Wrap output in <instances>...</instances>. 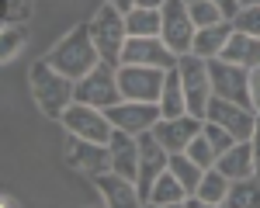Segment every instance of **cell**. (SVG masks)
Here are the masks:
<instances>
[{"label": "cell", "instance_id": "6da1fadb", "mask_svg": "<svg viewBox=\"0 0 260 208\" xmlns=\"http://www.w3.org/2000/svg\"><path fill=\"white\" fill-rule=\"evenodd\" d=\"M28 87H31V97L42 108L45 118L59 122L62 111L77 101V80H70L66 73H59L49 59L31 62V73H28Z\"/></svg>", "mask_w": 260, "mask_h": 208}, {"label": "cell", "instance_id": "7a4b0ae2", "mask_svg": "<svg viewBox=\"0 0 260 208\" xmlns=\"http://www.w3.org/2000/svg\"><path fill=\"white\" fill-rule=\"evenodd\" d=\"M45 59L52 62L59 73H66L70 80H83L101 62V52L94 45V35H90V24H77L70 35H62Z\"/></svg>", "mask_w": 260, "mask_h": 208}, {"label": "cell", "instance_id": "3957f363", "mask_svg": "<svg viewBox=\"0 0 260 208\" xmlns=\"http://www.w3.org/2000/svg\"><path fill=\"white\" fill-rule=\"evenodd\" d=\"M90 35H94L101 59L111 66H121V49L128 42V28H125V14L115 4L104 0V7H98V14L90 18Z\"/></svg>", "mask_w": 260, "mask_h": 208}, {"label": "cell", "instance_id": "277c9868", "mask_svg": "<svg viewBox=\"0 0 260 208\" xmlns=\"http://www.w3.org/2000/svg\"><path fill=\"white\" fill-rule=\"evenodd\" d=\"M180 80H184V101H187V115L205 118L208 101H212V77H208V59H201L194 52H184L177 62Z\"/></svg>", "mask_w": 260, "mask_h": 208}, {"label": "cell", "instance_id": "5b68a950", "mask_svg": "<svg viewBox=\"0 0 260 208\" xmlns=\"http://www.w3.org/2000/svg\"><path fill=\"white\" fill-rule=\"evenodd\" d=\"M59 122L70 135H80V139H90V143H111V135H115V125L108 118V111H101L94 104H83V101L70 104Z\"/></svg>", "mask_w": 260, "mask_h": 208}, {"label": "cell", "instance_id": "8992f818", "mask_svg": "<svg viewBox=\"0 0 260 208\" xmlns=\"http://www.w3.org/2000/svg\"><path fill=\"white\" fill-rule=\"evenodd\" d=\"M77 101L83 104H94L101 111L115 108L121 101V87H118V66L101 59L83 80H77Z\"/></svg>", "mask_w": 260, "mask_h": 208}, {"label": "cell", "instance_id": "52a82bcc", "mask_svg": "<svg viewBox=\"0 0 260 208\" xmlns=\"http://www.w3.org/2000/svg\"><path fill=\"white\" fill-rule=\"evenodd\" d=\"M208 77H212V94L215 97H225V101L253 108V97H250V70L246 66H236V62L215 56V59H208Z\"/></svg>", "mask_w": 260, "mask_h": 208}, {"label": "cell", "instance_id": "ba28073f", "mask_svg": "<svg viewBox=\"0 0 260 208\" xmlns=\"http://www.w3.org/2000/svg\"><path fill=\"white\" fill-rule=\"evenodd\" d=\"M163 80H167V70H160V66H136V62H121L118 66L121 97H128V101H156L160 104Z\"/></svg>", "mask_w": 260, "mask_h": 208}, {"label": "cell", "instance_id": "9c48e42d", "mask_svg": "<svg viewBox=\"0 0 260 208\" xmlns=\"http://www.w3.org/2000/svg\"><path fill=\"white\" fill-rule=\"evenodd\" d=\"M163 14V28H160V39L177 52H191V45H194V35H198V28H194V21H191V11H187V0H167L160 7Z\"/></svg>", "mask_w": 260, "mask_h": 208}, {"label": "cell", "instance_id": "30bf717a", "mask_svg": "<svg viewBox=\"0 0 260 208\" xmlns=\"http://www.w3.org/2000/svg\"><path fill=\"white\" fill-rule=\"evenodd\" d=\"M121 62H136V66H160V70H174L180 56L160 39V35H128L125 49H121Z\"/></svg>", "mask_w": 260, "mask_h": 208}, {"label": "cell", "instance_id": "8fae6325", "mask_svg": "<svg viewBox=\"0 0 260 208\" xmlns=\"http://www.w3.org/2000/svg\"><path fill=\"white\" fill-rule=\"evenodd\" d=\"M62 160H66L70 170L98 177L104 170H111V149H108V143H90V139H80V135H70L66 149H62Z\"/></svg>", "mask_w": 260, "mask_h": 208}, {"label": "cell", "instance_id": "7c38bea8", "mask_svg": "<svg viewBox=\"0 0 260 208\" xmlns=\"http://www.w3.org/2000/svg\"><path fill=\"white\" fill-rule=\"evenodd\" d=\"M167 166H170V153H167V146L153 135V128L142 132V135H139V177H136V187H139L142 205H146V198H149V191H153V181L160 177Z\"/></svg>", "mask_w": 260, "mask_h": 208}, {"label": "cell", "instance_id": "4fadbf2b", "mask_svg": "<svg viewBox=\"0 0 260 208\" xmlns=\"http://www.w3.org/2000/svg\"><path fill=\"white\" fill-rule=\"evenodd\" d=\"M108 118H111V125L121 128V132L142 135V132H149V128L163 118V111H160L156 101H128V97H121L115 108H108Z\"/></svg>", "mask_w": 260, "mask_h": 208}, {"label": "cell", "instance_id": "5bb4252c", "mask_svg": "<svg viewBox=\"0 0 260 208\" xmlns=\"http://www.w3.org/2000/svg\"><path fill=\"white\" fill-rule=\"evenodd\" d=\"M205 118H212V122H219L222 128H229L236 139H250V135H253V125H257V111L246 108V104L225 101V97H215V94H212Z\"/></svg>", "mask_w": 260, "mask_h": 208}, {"label": "cell", "instance_id": "9a60e30c", "mask_svg": "<svg viewBox=\"0 0 260 208\" xmlns=\"http://www.w3.org/2000/svg\"><path fill=\"white\" fill-rule=\"evenodd\" d=\"M205 118H194V115H177V118H160L153 125V135L167 146V153H184L187 143L201 132Z\"/></svg>", "mask_w": 260, "mask_h": 208}, {"label": "cell", "instance_id": "2e32d148", "mask_svg": "<svg viewBox=\"0 0 260 208\" xmlns=\"http://www.w3.org/2000/svg\"><path fill=\"white\" fill-rule=\"evenodd\" d=\"M94 184H98L104 205H111V208L142 205L136 181H132V177H125V174H118V170H104V174H98V177H94Z\"/></svg>", "mask_w": 260, "mask_h": 208}, {"label": "cell", "instance_id": "e0dca14e", "mask_svg": "<svg viewBox=\"0 0 260 208\" xmlns=\"http://www.w3.org/2000/svg\"><path fill=\"white\" fill-rule=\"evenodd\" d=\"M111 170H118L125 177H139V135H132V132H121L115 128V135H111Z\"/></svg>", "mask_w": 260, "mask_h": 208}, {"label": "cell", "instance_id": "ac0fdd59", "mask_svg": "<svg viewBox=\"0 0 260 208\" xmlns=\"http://www.w3.org/2000/svg\"><path fill=\"white\" fill-rule=\"evenodd\" d=\"M222 174L229 177V181H243V177H253L257 174V163H253V143L250 139H240V143H233L225 153H222L219 160H215Z\"/></svg>", "mask_w": 260, "mask_h": 208}, {"label": "cell", "instance_id": "d6986e66", "mask_svg": "<svg viewBox=\"0 0 260 208\" xmlns=\"http://www.w3.org/2000/svg\"><path fill=\"white\" fill-rule=\"evenodd\" d=\"M233 31H236V28H233V21H229V18L215 21V24H208V28H198L191 52L201 56V59H215V56H222V49H225V42H229Z\"/></svg>", "mask_w": 260, "mask_h": 208}, {"label": "cell", "instance_id": "ffe728a7", "mask_svg": "<svg viewBox=\"0 0 260 208\" xmlns=\"http://www.w3.org/2000/svg\"><path fill=\"white\" fill-rule=\"evenodd\" d=\"M222 59L246 66V70H257L260 66V35H246V31H233L225 49H222Z\"/></svg>", "mask_w": 260, "mask_h": 208}, {"label": "cell", "instance_id": "44dd1931", "mask_svg": "<svg viewBox=\"0 0 260 208\" xmlns=\"http://www.w3.org/2000/svg\"><path fill=\"white\" fill-rule=\"evenodd\" d=\"M184 198H187V191L184 184L177 181V174L167 166L160 177L153 181V191H149V198H146V205H160V208H170V205H184Z\"/></svg>", "mask_w": 260, "mask_h": 208}, {"label": "cell", "instance_id": "7402d4cb", "mask_svg": "<svg viewBox=\"0 0 260 208\" xmlns=\"http://www.w3.org/2000/svg\"><path fill=\"white\" fill-rule=\"evenodd\" d=\"M229 187H233V181L222 174L219 166H208L205 174H201V184H198V194L201 205H225L229 201Z\"/></svg>", "mask_w": 260, "mask_h": 208}, {"label": "cell", "instance_id": "603a6c76", "mask_svg": "<svg viewBox=\"0 0 260 208\" xmlns=\"http://www.w3.org/2000/svg\"><path fill=\"white\" fill-rule=\"evenodd\" d=\"M160 111L163 118H177L187 115V101H184V80H180V70H167V80H163V94H160Z\"/></svg>", "mask_w": 260, "mask_h": 208}, {"label": "cell", "instance_id": "cb8c5ba5", "mask_svg": "<svg viewBox=\"0 0 260 208\" xmlns=\"http://www.w3.org/2000/svg\"><path fill=\"white\" fill-rule=\"evenodd\" d=\"M125 28H128V35H160L163 28L160 7H132L125 14Z\"/></svg>", "mask_w": 260, "mask_h": 208}, {"label": "cell", "instance_id": "d4e9b609", "mask_svg": "<svg viewBox=\"0 0 260 208\" xmlns=\"http://www.w3.org/2000/svg\"><path fill=\"white\" fill-rule=\"evenodd\" d=\"M225 205L229 208H260V174L243 177V181H233Z\"/></svg>", "mask_w": 260, "mask_h": 208}, {"label": "cell", "instance_id": "484cf974", "mask_svg": "<svg viewBox=\"0 0 260 208\" xmlns=\"http://www.w3.org/2000/svg\"><path fill=\"white\" fill-rule=\"evenodd\" d=\"M170 170L177 174V181L184 184V191H187V194H194V191H198L201 174H205V170H201V166L194 163L187 153H170Z\"/></svg>", "mask_w": 260, "mask_h": 208}, {"label": "cell", "instance_id": "4316f807", "mask_svg": "<svg viewBox=\"0 0 260 208\" xmlns=\"http://www.w3.org/2000/svg\"><path fill=\"white\" fill-rule=\"evenodd\" d=\"M24 45H28V28L24 24H4V31H0V62H11Z\"/></svg>", "mask_w": 260, "mask_h": 208}, {"label": "cell", "instance_id": "83f0119b", "mask_svg": "<svg viewBox=\"0 0 260 208\" xmlns=\"http://www.w3.org/2000/svg\"><path fill=\"white\" fill-rule=\"evenodd\" d=\"M184 153H187V156H191V160H194V163H198L201 170H208V166H215V160H219V153H215V146L208 143V135H205V132H198V135H194V139L187 143V149H184Z\"/></svg>", "mask_w": 260, "mask_h": 208}, {"label": "cell", "instance_id": "f1b7e54d", "mask_svg": "<svg viewBox=\"0 0 260 208\" xmlns=\"http://www.w3.org/2000/svg\"><path fill=\"white\" fill-rule=\"evenodd\" d=\"M187 11H191V21H194V28H208V24H215V21H222L225 14H222L219 7L212 4V0H187Z\"/></svg>", "mask_w": 260, "mask_h": 208}, {"label": "cell", "instance_id": "f546056e", "mask_svg": "<svg viewBox=\"0 0 260 208\" xmlns=\"http://www.w3.org/2000/svg\"><path fill=\"white\" fill-rule=\"evenodd\" d=\"M233 28L246 35H260V4H243L233 18Z\"/></svg>", "mask_w": 260, "mask_h": 208}, {"label": "cell", "instance_id": "4dcf8cb0", "mask_svg": "<svg viewBox=\"0 0 260 208\" xmlns=\"http://www.w3.org/2000/svg\"><path fill=\"white\" fill-rule=\"evenodd\" d=\"M201 132L208 135V143L215 146V153H219V156H222V153H225V149H229L233 143H240V139H236V135H233L229 128H222V125H219V122H212V118H205Z\"/></svg>", "mask_w": 260, "mask_h": 208}, {"label": "cell", "instance_id": "1f68e13d", "mask_svg": "<svg viewBox=\"0 0 260 208\" xmlns=\"http://www.w3.org/2000/svg\"><path fill=\"white\" fill-rule=\"evenodd\" d=\"M31 18V0H4V24H24Z\"/></svg>", "mask_w": 260, "mask_h": 208}, {"label": "cell", "instance_id": "d6a6232c", "mask_svg": "<svg viewBox=\"0 0 260 208\" xmlns=\"http://www.w3.org/2000/svg\"><path fill=\"white\" fill-rule=\"evenodd\" d=\"M250 97H253V111L260 115V66L250 70Z\"/></svg>", "mask_w": 260, "mask_h": 208}, {"label": "cell", "instance_id": "836d02e7", "mask_svg": "<svg viewBox=\"0 0 260 208\" xmlns=\"http://www.w3.org/2000/svg\"><path fill=\"white\" fill-rule=\"evenodd\" d=\"M212 4H215V7H219V11H222V14H225V18H229V21L236 18V11H240V7H243L240 0H212Z\"/></svg>", "mask_w": 260, "mask_h": 208}, {"label": "cell", "instance_id": "e575fe53", "mask_svg": "<svg viewBox=\"0 0 260 208\" xmlns=\"http://www.w3.org/2000/svg\"><path fill=\"white\" fill-rule=\"evenodd\" d=\"M250 143H253V163H257V174H260V115H257V125H253Z\"/></svg>", "mask_w": 260, "mask_h": 208}, {"label": "cell", "instance_id": "d590c367", "mask_svg": "<svg viewBox=\"0 0 260 208\" xmlns=\"http://www.w3.org/2000/svg\"><path fill=\"white\" fill-rule=\"evenodd\" d=\"M108 4H115V7H118L121 14H128V11H132V7H136L139 0H108Z\"/></svg>", "mask_w": 260, "mask_h": 208}, {"label": "cell", "instance_id": "8d00e7d4", "mask_svg": "<svg viewBox=\"0 0 260 208\" xmlns=\"http://www.w3.org/2000/svg\"><path fill=\"white\" fill-rule=\"evenodd\" d=\"M0 205H4V208H14V205H18V198H11V194H0Z\"/></svg>", "mask_w": 260, "mask_h": 208}, {"label": "cell", "instance_id": "74e56055", "mask_svg": "<svg viewBox=\"0 0 260 208\" xmlns=\"http://www.w3.org/2000/svg\"><path fill=\"white\" fill-rule=\"evenodd\" d=\"M163 4H167V0H139L136 7H163Z\"/></svg>", "mask_w": 260, "mask_h": 208}, {"label": "cell", "instance_id": "f35d334b", "mask_svg": "<svg viewBox=\"0 0 260 208\" xmlns=\"http://www.w3.org/2000/svg\"><path fill=\"white\" fill-rule=\"evenodd\" d=\"M240 4H260V0H240Z\"/></svg>", "mask_w": 260, "mask_h": 208}]
</instances>
